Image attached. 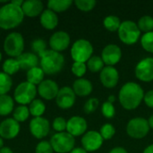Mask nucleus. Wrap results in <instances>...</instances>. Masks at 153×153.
<instances>
[{
	"label": "nucleus",
	"mask_w": 153,
	"mask_h": 153,
	"mask_svg": "<svg viewBox=\"0 0 153 153\" xmlns=\"http://www.w3.org/2000/svg\"><path fill=\"white\" fill-rule=\"evenodd\" d=\"M100 80L104 87L108 89L115 88L119 80L118 71L114 66H105L100 74Z\"/></svg>",
	"instance_id": "nucleus-18"
},
{
	"label": "nucleus",
	"mask_w": 153,
	"mask_h": 153,
	"mask_svg": "<svg viewBox=\"0 0 153 153\" xmlns=\"http://www.w3.org/2000/svg\"><path fill=\"white\" fill-rule=\"evenodd\" d=\"M1 60H2V54H1V52H0V62H1Z\"/></svg>",
	"instance_id": "nucleus-52"
},
{
	"label": "nucleus",
	"mask_w": 153,
	"mask_h": 153,
	"mask_svg": "<svg viewBox=\"0 0 153 153\" xmlns=\"http://www.w3.org/2000/svg\"><path fill=\"white\" fill-rule=\"evenodd\" d=\"M87 128H88L87 121L82 117L74 116L72 117L67 121L66 132L71 135H73L74 137L84 134Z\"/></svg>",
	"instance_id": "nucleus-19"
},
{
	"label": "nucleus",
	"mask_w": 153,
	"mask_h": 153,
	"mask_svg": "<svg viewBox=\"0 0 153 153\" xmlns=\"http://www.w3.org/2000/svg\"><path fill=\"white\" fill-rule=\"evenodd\" d=\"M29 110H30V114L34 117H42V115L44 114L46 110V105L41 100L35 99L30 104Z\"/></svg>",
	"instance_id": "nucleus-27"
},
{
	"label": "nucleus",
	"mask_w": 153,
	"mask_h": 153,
	"mask_svg": "<svg viewBox=\"0 0 153 153\" xmlns=\"http://www.w3.org/2000/svg\"><path fill=\"white\" fill-rule=\"evenodd\" d=\"M24 49V39L19 32H12L6 36L4 41V50L12 57H18Z\"/></svg>",
	"instance_id": "nucleus-6"
},
{
	"label": "nucleus",
	"mask_w": 153,
	"mask_h": 153,
	"mask_svg": "<svg viewBox=\"0 0 153 153\" xmlns=\"http://www.w3.org/2000/svg\"><path fill=\"white\" fill-rule=\"evenodd\" d=\"M70 42L71 39L69 34L63 30L55 32L49 39V46L51 48V50L58 53L65 50L69 47Z\"/></svg>",
	"instance_id": "nucleus-16"
},
{
	"label": "nucleus",
	"mask_w": 153,
	"mask_h": 153,
	"mask_svg": "<svg viewBox=\"0 0 153 153\" xmlns=\"http://www.w3.org/2000/svg\"><path fill=\"white\" fill-rule=\"evenodd\" d=\"M69 153H88L83 148L81 147H77V148H74Z\"/></svg>",
	"instance_id": "nucleus-45"
},
{
	"label": "nucleus",
	"mask_w": 153,
	"mask_h": 153,
	"mask_svg": "<svg viewBox=\"0 0 153 153\" xmlns=\"http://www.w3.org/2000/svg\"><path fill=\"white\" fill-rule=\"evenodd\" d=\"M50 144L56 152L68 153L74 148L75 139L67 132L56 133L51 137Z\"/></svg>",
	"instance_id": "nucleus-8"
},
{
	"label": "nucleus",
	"mask_w": 153,
	"mask_h": 153,
	"mask_svg": "<svg viewBox=\"0 0 153 153\" xmlns=\"http://www.w3.org/2000/svg\"><path fill=\"white\" fill-rule=\"evenodd\" d=\"M143 89L136 82H128L125 83L118 95V100L121 106L126 110H133L137 108L144 98Z\"/></svg>",
	"instance_id": "nucleus-1"
},
{
	"label": "nucleus",
	"mask_w": 153,
	"mask_h": 153,
	"mask_svg": "<svg viewBox=\"0 0 153 153\" xmlns=\"http://www.w3.org/2000/svg\"><path fill=\"white\" fill-rule=\"evenodd\" d=\"M50 125L48 119L39 117H33L30 122V134L36 139H43L49 134Z\"/></svg>",
	"instance_id": "nucleus-11"
},
{
	"label": "nucleus",
	"mask_w": 153,
	"mask_h": 153,
	"mask_svg": "<svg viewBox=\"0 0 153 153\" xmlns=\"http://www.w3.org/2000/svg\"><path fill=\"white\" fill-rule=\"evenodd\" d=\"M20 130V123L13 118H6L0 123V137L2 139H13L19 134Z\"/></svg>",
	"instance_id": "nucleus-15"
},
{
	"label": "nucleus",
	"mask_w": 153,
	"mask_h": 153,
	"mask_svg": "<svg viewBox=\"0 0 153 153\" xmlns=\"http://www.w3.org/2000/svg\"><path fill=\"white\" fill-rule=\"evenodd\" d=\"M3 146H4V141H3V139L0 137V150L3 148Z\"/></svg>",
	"instance_id": "nucleus-51"
},
{
	"label": "nucleus",
	"mask_w": 153,
	"mask_h": 153,
	"mask_svg": "<svg viewBox=\"0 0 153 153\" xmlns=\"http://www.w3.org/2000/svg\"><path fill=\"white\" fill-rule=\"evenodd\" d=\"M143 153H153V144L146 147L143 151Z\"/></svg>",
	"instance_id": "nucleus-48"
},
{
	"label": "nucleus",
	"mask_w": 153,
	"mask_h": 153,
	"mask_svg": "<svg viewBox=\"0 0 153 153\" xmlns=\"http://www.w3.org/2000/svg\"><path fill=\"white\" fill-rule=\"evenodd\" d=\"M39 21L42 27L49 30H54L58 25L57 14L49 9H46L42 12V13L40 14Z\"/></svg>",
	"instance_id": "nucleus-23"
},
{
	"label": "nucleus",
	"mask_w": 153,
	"mask_h": 153,
	"mask_svg": "<svg viewBox=\"0 0 153 153\" xmlns=\"http://www.w3.org/2000/svg\"><path fill=\"white\" fill-rule=\"evenodd\" d=\"M12 85L13 81L11 76L4 72H0V96L8 93L12 89Z\"/></svg>",
	"instance_id": "nucleus-31"
},
{
	"label": "nucleus",
	"mask_w": 153,
	"mask_h": 153,
	"mask_svg": "<svg viewBox=\"0 0 153 153\" xmlns=\"http://www.w3.org/2000/svg\"><path fill=\"white\" fill-rule=\"evenodd\" d=\"M74 4L79 10L83 12H89L95 7L97 2L95 0H75Z\"/></svg>",
	"instance_id": "nucleus-37"
},
{
	"label": "nucleus",
	"mask_w": 153,
	"mask_h": 153,
	"mask_svg": "<svg viewBox=\"0 0 153 153\" xmlns=\"http://www.w3.org/2000/svg\"><path fill=\"white\" fill-rule=\"evenodd\" d=\"M66 126H67V121L64 117H56L52 124L53 129L57 133L65 132L66 130Z\"/></svg>",
	"instance_id": "nucleus-40"
},
{
	"label": "nucleus",
	"mask_w": 153,
	"mask_h": 153,
	"mask_svg": "<svg viewBox=\"0 0 153 153\" xmlns=\"http://www.w3.org/2000/svg\"><path fill=\"white\" fill-rule=\"evenodd\" d=\"M59 87L58 84L50 79L44 80L39 86H38V93L39 95L47 100H51L53 99H56L58 91H59Z\"/></svg>",
	"instance_id": "nucleus-17"
},
{
	"label": "nucleus",
	"mask_w": 153,
	"mask_h": 153,
	"mask_svg": "<svg viewBox=\"0 0 153 153\" xmlns=\"http://www.w3.org/2000/svg\"><path fill=\"white\" fill-rule=\"evenodd\" d=\"M103 138L101 137L100 132L89 131L83 134L82 137V148L87 152H93L98 151L103 144Z\"/></svg>",
	"instance_id": "nucleus-12"
},
{
	"label": "nucleus",
	"mask_w": 153,
	"mask_h": 153,
	"mask_svg": "<svg viewBox=\"0 0 153 153\" xmlns=\"http://www.w3.org/2000/svg\"><path fill=\"white\" fill-rule=\"evenodd\" d=\"M148 122H149V126H150V128H152L153 129V114L150 117V118H149V120H148Z\"/></svg>",
	"instance_id": "nucleus-49"
},
{
	"label": "nucleus",
	"mask_w": 153,
	"mask_h": 153,
	"mask_svg": "<svg viewBox=\"0 0 153 153\" xmlns=\"http://www.w3.org/2000/svg\"><path fill=\"white\" fill-rule=\"evenodd\" d=\"M121 57V48L116 44L107 45L101 52V58L107 66H114L120 61Z\"/></svg>",
	"instance_id": "nucleus-13"
},
{
	"label": "nucleus",
	"mask_w": 153,
	"mask_h": 153,
	"mask_svg": "<svg viewBox=\"0 0 153 153\" xmlns=\"http://www.w3.org/2000/svg\"><path fill=\"white\" fill-rule=\"evenodd\" d=\"M11 3H12L13 4L16 5V6L22 7V4H23V1H22V0H13V1H11Z\"/></svg>",
	"instance_id": "nucleus-46"
},
{
	"label": "nucleus",
	"mask_w": 153,
	"mask_h": 153,
	"mask_svg": "<svg viewBox=\"0 0 153 153\" xmlns=\"http://www.w3.org/2000/svg\"><path fill=\"white\" fill-rule=\"evenodd\" d=\"M135 76L142 82L153 81V57L142 59L135 66Z\"/></svg>",
	"instance_id": "nucleus-10"
},
{
	"label": "nucleus",
	"mask_w": 153,
	"mask_h": 153,
	"mask_svg": "<svg viewBox=\"0 0 153 153\" xmlns=\"http://www.w3.org/2000/svg\"><path fill=\"white\" fill-rule=\"evenodd\" d=\"M24 13L22 7L13 4L11 2L0 7V29L11 30L18 27L23 21Z\"/></svg>",
	"instance_id": "nucleus-2"
},
{
	"label": "nucleus",
	"mask_w": 153,
	"mask_h": 153,
	"mask_svg": "<svg viewBox=\"0 0 153 153\" xmlns=\"http://www.w3.org/2000/svg\"><path fill=\"white\" fill-rule=\"evenodd\" d=\"M108 153H128L127 151L123 147H115Z\"/></svg>",
	"instance_id": "nucleus-44"
},
{
	"label": "nucleus",
	"mask_w": 153,
	"mask_h": 153,
	"mask_svg": "<svg viewBox=\"0 0 153 153\" xmlns=\"http://www.w3.org/2000/svg\"><path fill=\"white\" fill-rule=\"evenodd\" d=\"M138 28L144 33L153 31V17L150 15H144L141 17L137 22Z\"/></svg>",
	"instance_id": "nucleus-33"
},
{
	"label": "nucleus",
	"mask_w": 153,
	"mask_h": 153,
	"mask_svg": "<svg viewBox=\"0 0 153 153\" xmlns=\"http://www.w3.org/2000/svg\"><path fill=\"white\" fill-rule=\"evenodd\" d=\"M54 150L50 144V142L41 141L39 142L35 149V153H53Z\"/></svg>",
	"instance_id": "nucleus-42"
},
{
	"label": "nucleus",
	"mask_w": 153,
	"mask_h": 153,
	"mask_svg": "<svg viewBox=\"0 0 153 153\" xmlns=\"http://www.w3.org/2000/svg\"><path fill=\"white\" fill-rule=\"evenodd\" d=\"M44 75H45V73L40 67L39 66L34 67L27 72V74H26L27 82L35 86L39 85L44 81Z\"/></svg>",
	"instance_id": "nucleus-25"
},
{
	"label": "nucleus",
	"mask_w": 153,
	"mask_h": 153,
	"mask_svg": "<svg viewBox=\"0 0 153 153\" xmlns=\"http://www.w3.org/2000/svg\"><path fill=\"white\" fill-rule=\"evenodd\" d=\"M14 108V102L13 99L5 94L0 96V116L5 117L10 115L13 111Z\"/></svg>",
	"instance_id": "nucleus-24"
},
{
	"label": "nucleus",
	"mask_w": 153,
	"mask_h": 153,
	"mask_svg": "<svg viewBox=\"0 0 153 153\" xmlns=\"http://www.w3.org/2000/svg\"><path fill=\"white\" fill-rule=\"evenodd\" d=\"M143 101L146 104V106H148L151 108H153V90L147 91L144 94Z\"/></svg>",
	"instance_id": "nucleus-43"
},
{
	"label": "nucleus",
	"mask_w": 153,
	"mask_h": 153,
	"mask_svg": "<svg viewBox=\"0 0 153 153\" xmlns=\"http://www.w3.org/2000/svg\"><path fill=\"white\" fill-rule=\"evenodd\" d=\"M99 105L100 101L97 98H91L84 104V112L86 114H91L98 108Z\"/></svg>",
	"instance_id": "nucleus-41"
},
{
	"label": "nucleus",
	"mask_w": 153,
	"mask_h": 153,
	"mask_svg": "<svg viewBox=\"0 0 153 153\" xmlns=\"http://www.w3.org/2000/svg\"><path fill=\"white\" fill-rule=\"evenodd\" d=\"M118 36L123 43L126 45H134L140 39L141 30H139L137 23L133 21L126 20L121 22L118 30Z\"/></svg>",
	"instance_id": "nucleus-4"
},
{
	"label": "nucleus",
	"mask_w": 153,
	"mask_h": 153,
	"mask_svg": "<svg viewBox=\"0 0 153 153\" xmlns=\"http://www.w3.org/2000/svg\"><path fill=\"white\" fill-rule=\"evenodd\" d=\"M31 49L33 53L39 57L48 50L47 49V43L44 39H37L32 41L31 43Z\"/></svg>",
	"instance_id": "nucleus-34"
},
{
	"label": "nucleus",
	"mask_w": 153,
	"mask_h": 153,
	"mask_svg": "<svg viewBox=\"0 0 153 153\" xmlns=\"http://www.w3.org/2000/svg\"><path fill=\"white\" fill-rule=\"evenodd\" d=\"M150 126L148 120L143 117H134L129 120L126 126V133L127 134L134 139H143L144 138L149 131Z\"/></svg>",
	"instance_id": "nucleus-9"
},
{
	"label": "nucleus",
	"mask_w": 153,
	"mask_h": 153,
	"mask_svg": "<svg viewBox=\"0 0 153 153\" xmlns=\"http://www.w3.org/2000/svg\"><path fill=\"white\" fill-rule=\"evenodd\" d=\"M22 10L24 13V16L31 18L37 17L40 15L44 11V4L39 0H28L23 2Z\"/></svg>",
	"instance_id": "nucleus-20"
},
{
	"label": "nucleus",
	"mask_w": 153,
	"mask_h": 153,
	"mask_svg": "<svg viewBox=\"0 0 153 153\" xmlns=\"http://www.w3.org/2000/svg\"><path fill=\"white\" fill-rule=\"evenodd\" d=\"M0 153H13V151L9 147H3L0 150Z\"/></svg>",
	"instance_id": "nucleus-47"
},
{
	"label": "nucleus",
	"mask_w": 153,
	"mask_h": 153,
	"mask_svg": "<svg viewBox=\"0 0 153 153\" xmlns=\"http://www.w3.org/2000/svg\"><path fill=\"white\" fill-rule=\"evenodd\" d=\"M141 44L144 50L153 53V31L144 33L141 38Z\"/></svg>",
	"instance_id": "nucleus-35"
},
{
	"label": "nucleus",
	"mask_w": 153,
	"mask_h": 153,
	"mask_svg": "<svg viewBox=\"0 0 153 153\" xmlns=\"http://www.w3.org/2000/svg\"><path fill=\"white\" fill-rule=\"evenodd\" d=\"M20 68L22 70H30L34 67H37L39 65V56L34 53H22L21 56L16 57Z\"/></svg>",
	"instance_id": "nucleus-22"
},
{
	"label": "nucleus",
	"mask_w": 153,
	"mask_h": 153,
	"mask_svg": "<svg viewBox=\"0 0 153 153\" xmlns=\"http://www.w3.org/2000/svg\"><path fill=\"white\" fill-rule=\"evenodd\" d=\"M116 100V97L114 95H110L108 98V101H109L110 103H114Z\"/></svg>",
	"instance_id": "nucleus-50"
},
{
	"label": "nucleus",
	"mask_w": 153,
	"mask_h": 153,
	"mask_svg": "<svg viewBox=\"0 0 153 153\" xmlns=\"http://www.w3.org/2000/svg\"><path fill=\"white\" fill-rule=\"evenodd\" d=\"M101 113L106 118H113L116 115V108L113 103H110L109 101L104 102L101 106Z\"/></svg>",
	"instance_id": "nucleus-39"
},
{
	"label": "nucleus",
	"mask_w": 153,
	"mask_h": 153,
	"mask_svg": "<svg viewBox=\"0 0 153 153\" xmlns=\"http://www.w3.org/2000/svg\"><path fill=\"white\" fill-rule=\"evenodd\" d=\"M93 90L92 83L84 78H79L75 80L73 83V91L75 95L79 97H86L89 96Z\"/></svg>",
	"instance_id": "nucleus-21"
},
{
	"label": "nucleus",
	"mask_w": 153,
	"mask_h": 153,
	"mask_svg": "<svg viewBox=\"0 0 153 153\" xmlns=\"http://www.w3.org/2000/svg\"><path fill=\"white\" fill-rule=\"evenodd\" d=\"M3 72L8 75H13L14 74H16L21 68H20V65L17 61V59L15 58H8L6 59L2 66Z\"/></svg>",
	"instance_id": "nucleus-29"
},
{
	"label": "nucleus",
	"mask_w": 153,
	"mask_h": 153,
	"mask_svg": "<svg viewBox=\"0 0 153 153\" xmlns=\"http://www.w3.org/2000/svg\"><path fill=\"white\" fill-rule=\"evenodd\" d=\"M87 65L85 63H80V62H74L71 71L74 75H75L78 78H82V76L86 74L87 71Z\"/></svg>",
	"instance_id": "nucleus-38"
},
{
	"label": "nucleus",
	"mask_w": 153,
	"mask_h": 153,
	"mask_svg": "<svg viewBox=\"0 0 153 153\" xmlns=\"http://www.w3.org/2000/svg\"><path fill=\"white\" fill-rule=\"evenodd\" d=\"M93 47L91 43L84 39L76 40L71 48V56L74 62L87 63L92 56Z\"/></svg>",
	"instance_id": "nucleus-5"
},
{
	"label": "nucleus",
	"mask_w": 153,
	"mask_h": 153,
	"mask_svg": "<svg viewBox=\"0 0 153 153\" xmlns=\"http://www.w3.org/2000/svg\"><path fill=\"white\" fill-rule=\"evenodd\" d=\"M37 88L35 85L26 82L20 83L14 90L13 99L14 100L22 106H26L30 104L37 95Z\"/></svg>",
	"instance_id": "nucleus-7"
},
{
	"label": "nucleus",
	"mask_w": 153,
	"mask_h": 153,
	"mask_svg": "<svg viewBox=\"0 0 153 153\" xmlns=\"http://www.w3.org/2000/svg\"><path fill=\"white\" fill-rule=\"evenodd\" d=\"M103 25L108 30L114 32V31H118V30L120 28V25H121V22H120V19L117 16H116V15H108L104 19Z\"/></svg>",
	"instance_id": "nucleus-30"
},
{
	"label": "nucleus",
	"mask_w": 153,
	"mask_h": 153,
	"mask_svg": "<svg viewBox=\"0 0 153 153\" xmlns=\"http://www.w3.org/2000/svg\"><path fill=\"white\" fill-rule=\"evenodd\" d=\"M87 68L91 73H100L104 66V62L101 58V56H92L87 62Z\"/></svg>",
	"instance_id": "nucleus-28"
},
{
	"label": "nucleus",
	"mask_w": 153,
	"mask_h": 153,
	"mask_svg": "<svg viewBox=\"0 0 153 153\" xmlns=\"http://www.w3.org/2000/svg\"><path fill=\"white\" fill-rule=\"evenodd\" d=\"M100 134L103 140H110L116 134V128L111 124H105L100 127Z\"/></svg>",
	"instance_id": "nucleus-36"
},
{
	"label": "nucleus",
	"mask_w": 153,
	"mask_h": 153,
	"mask_svg": "<svg viewBox=\"0 0 153 153\" xmlns=\"http://www.w3.org/2000/svg\"><path fill=\"white\" fill-rule=\"evenodd\" d=\"M73 4L72 0H49L48 2V9L56 13H62L70 8Z\"/></svg>",
	"instance_id": "nucleus-26"
},
{
	"label": "nucleus",
	"mask_w": 153,
	"mask_h": 153,
	"mask_svg": "<svg viewBox=\"0 0 153 153\" xmlns=\"http://www.w3.org/2000/svg\"><path fill=\"white\" fill-rule=\"evenodd\" d=\"M65 57L61 53L54 50H47L40 56V68L46 74H58L64 67Z\"/></svg>",
	"instance_id": "nucleus-3"
},
{
	"label": "nucleus",
	"mask_w": 153,
	"mask_h": 153,
	"mask_svg": "<svg viewBox=\"0 0 153 153\" xmlns=\"http://www.w3.org/2000/svg\"><path fill=\"white\" fill-rule=\"evenodd\" d=\"M75 97L76 95L73 91V88L65 86L58 91V94L56 98V105L62 109L71 108L75 103Z\"/></svg>",
	"instance_id": "nucleus-14"
},
{
	"label": "nucleus",
	"mask_w": 153,
	"mask_h": 153,
	"mask_svg": "<svg viewBox=\"0 0 153 153\" xmlns=\"http://www.w3.org/2000/svg\"><path fill=\"white\" fill-rule=\"evenodd\" d=\"M30 110L29 108L27 106H18L17 108H15V109L13 110V119H15L17 122L22 123V122H25L29 117H30Z\"/></svg>",
	"instance_id": "nucleus-32"
}]
</instances>
